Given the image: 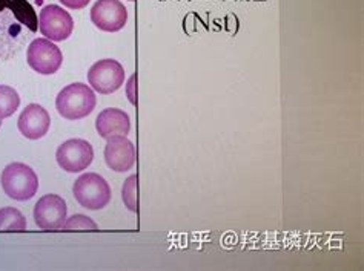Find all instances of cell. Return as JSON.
I'll return each instance as SVG.
<instances>
[{
	"mask_svg": "<svg viewBox=\"0 0 364 271\" xmlns=\"http://www.w3.org/2000/svg\"><path fill=\"white\" fill-rule=\"evenodd\" d=\"M105 161L107 166L114 172H128L136 164V148L132 141H129L123 135H116L107 141L105 148Z\"/></svg>",
	"mask_w": 364,
	"mask_h": 271,
	"instance_id": "11",
	"label": "cell"
},
{
	"mask_svg": "<svg viewBox=\"0 0 364 271\" xmlns=\"http://www.w3.org/2000/svg\"><path fill=\"white\" fill-rule=\"evenodd\" d=\"M95 129H97L102 138H111L116 135H123L127 137L131 131V120L129 115L117 108H108L99 114L95 120Z\"/></svg>",
	"mask_w": 364,
	"mask_h": 271,
	"instance_id": "13",
	"label": "cell"
},
{
	"mask_svg": "<svg viewBox=\"0 0 364 271\" xmlns=\"http://www.w3.org/2000/svg\"><path fill=\"white\" fill-rule=\"evenodd\" d=\"M60 2L68 6V8H73V9H82L85 8L86 5L90 4V0H60Z\"/></svg>",
	"mask_w": 364,
	"mask_h": 271,
	"instance_id": "18",
	"label": "cell"
},
{
	"mask_svg": "<svg viewBox=\"0 0 364 271\" xmlns=\"http://www.w3.org/2000/svg\"><path fill=\"white\" fill-rule=\"evenodd\" d=\"M88 82L99 94H112L123 86L124 70L116 60H100L90 67Z\"/></svg>",
	"mask_w": 364,
	"mask_h": 271,
	"instance_id": "8",
	"label": "cell"
},
{
	"mask_svg": "<svg viewBox=\"0 0 364 271\" xmlns=\"http://www.w3.org/2000/svg\"><path fill=\"white\" fill-rule=\"evenodd\" d=\"M73 193L79 204L88 210H102L111 201L109 184L97 173H85V175H82L74 182Z\"/></svg>",
	"mask_w": 364,
	"mask_h": 271,
	"instance_id": "4",
	"label": "cell"
},
{
	"mask_svg": "<svg viewBox=\"0 0 364 271\" xmlns=\"http://www.w3.org/2000/svg\"><path fill=\"white\" fill-rule=\"evenodd\" d=\"M0 182L6 197L16 201L31 199L39 190V178L36 172L23 162L8 164L2 172Z\"/></svg>",
	"mask_w": 364,
	"mask_h": 271,
	"instance_id": "3",
	"label": "cell"
},
{
	"mask_svg": "<svg viewBox=\"0 0 364 271\" xmlns=\"http://www.w3.org/2000/svg\"><path fill=\"white\" fill-rule=\"evenodd\" d=\"M39 30L48 40L62 42L73 34L74 21L59 5H48L41 11Z\"/></svg>",
	"mask_w": 364,
	"mask_h": 271,
	"instance_id": "7",
	"label": "cell"
},
{
	"mask_svg": "<svg viewBox=\"0 0 364 271\" xmlns=\"http://www.w3.org/2000/svg\"><path fill=\"white\" fill-rule=\"evenodd\" d=\"M95 94L90 86L83 83H73L63 88L55 99V108L66 120H80L88 117L94 111Z\"/></svg>",
	"mask_w": 364,
	"mask_h": 271,
	"instance_id": "2",
	"label": "cell"
},
{
	"mask_svg": "<svg viewBox=\"0 0 364 271\" xmlns=\"http://www.w3.org/2000/svg\"><path fill=\"white\" fill-rule=\"evenodd\" d=\"M18 131L28 140H41L50 131V114L41 104H28L17 121Z\"/></svg>",
	"mask_w": 364,
	"mask_h": 271,
	"instance_id": "12",
	"label": "cell"
},
{
	"mask_svg": "<svg viewBox=\"0 0 364 271\" xmlns=\"http://www.w3.org/2000/svg\"><path fill=\"white\" fill-rule=\"evenodd\" d=\"M91 21L102 31L117 33L128 22V11L120 0H97L91 9Z\"/></svg>",
	"mask_w": 364,
	"mask_h": 271,
	"instance_id": "9",
	"label": "cell"
},
{
	"mask_svg": "<svg viewBox=\"0 0 364 271\" xmlns=\"http://www.w3.org/2000/svg\"><path fill=\"white\" fill-rule=\"evenodd\" d=\"M68 207L59 195H45L34 207L36 226L42 230H59L63 227Z\"/></svg>",
	"mask_w": 364,
	"mask_h": 271,
	"instance_id": "10",
	"label": "cell"
},
{
	"mask_svg": "<svg viewBox=\"0 0 364 271\" xmlns=\"http://www.w3.org/2000/svg\"><path fill=\"white\" fill-rule=\"evenodd\" d=\"M21 104V96L13 89L11 86L0 84V120L11 117L18 109Z\"/></svg>",
	"mask_w": 364,
	"mask_h": 271,
	"instance_id": "14",
	"label": "cell"
},
{
	"mask_svg": "<svg viewBox=\"0 0 364 271\" xmlns=\"http://www.w3.org/2000/svg\"><path fill=\"white\" fill-rule=\"evenodd\" d=\"M0 128H2V120H0Z\"/></svg>",
	"mask_w": 364,
	"mask_h": 271,
	"instance_id": "19",
	"label": "cell"
},
{
	"mask_svg": "<svg viewBox=\"0 0 364 271\" xmlns=\"http://www.w3.org/2000/svg\"><path fill=\"white\" fill-rule=\"evenodd\" d=\"M122 199L123 204L132 213L139 211V201H137V175L129 177L123 184L122 189Z\"/></svg>",
	"mask_w": 364,
	"mask_h": 271,
	"instance_id": "16",
	"label": "cell"
},
{
	"mask_svg": "<svg viewBox=\"0 0 364 271\" xmlns=\"http://www.w3.org/2000/svg\"><path fill=\"white\" fill-rule=\"evenodd\" d=\"M37 14L28 0H0V59L9 60L37 31Z\"/></svg>",
	"mask_w": 364,
	"mask_h": 271,
	"instance_id": "1",
	"label": "cell"
},
{
	"mask_svg": "<svg viewBox=\"0 0 364 271\" xmlns=\"http://www.w3.org/2000/svg\"><path fill=\"white\" fill-rule=\"evenodd\" d=\"M129 2H134V0H129Z\"/></svg>",
	"mask_w": 364,
	"mask_h": 271,
	"instance_id": "20",
	"label": "cell"
},
{
	"mask_svg": "<svg viewBox=\"0 0 364 271\" xmlns=\"http://www.w3.org/2000/svg\"><path fill=\"white\" fill-rule=\"evenodd\" d=\"M62 228H65V230H73V228L74 230H79V228H82V230H86V228L95 230V228H97V226H95L94 222H92V219L88 218V216L74 215L70 219L65 221V224H63Z\"/></svg>",
	"mask_w": 364,
	"mask_h": 271,
	"instance_id": "17",
	"label": "cell"
},
{
	"mask_svg": "<svg viewBox=\"0 0 364 271\" xmlns=\"http://www.w3.org/2000/svg\"><path fill=\"white\" fill-rule=\"evenodd\" d=\"M26 60L37 74L51 75L60 70L62 51L48 38H36L28 46Z\"/></svg>",
	"mask_w": 364,
	"mask_h": 271,
	"instance_id": "5",
	"label": "cell"
},
{
	"mask_svg": "<svg viewBox=\"0 0 364 271\" xmlns=\"http://www.w3.org/2000/svg\"><path fill=\"white\" fill-rule=\"evenodd\" d=\"M55 160L65 172L77 173L91 166L94 150L86 140L74 138L60 144L55 152Z\"/></svg>",
	"mask_w": 364,
	"mask_h": 271,
	"instance_id": "6",
	"label": "cell"
},
{
	"mask_svg": "<svg viewBox=\"0 0 364 271\" xmlns=\"http://www.w3.org/2000/svg\"><path fill=\"white\" fill-rule=\"evenodd\" d=\"M26 219L21 211L14 207L0 209V230H25Z\"/></svg>",
	"mask_w": 364,
	"mask_h": 271,
	"instance_id": "15",
	"label": "cell"
}]
</instances>
